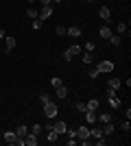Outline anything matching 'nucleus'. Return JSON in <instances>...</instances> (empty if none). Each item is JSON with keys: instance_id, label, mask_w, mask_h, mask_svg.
Instances as JSON below:
<instances>
[{"instance_id": "13", "label": "nucleus", "mask_w": 131, "mask_h": 146, "mask_svg": "<svg viewBox=\"0 0 131 146\" xmlns=\"http://www.w3.org/2000/svg\"><path fill=\"white\" fill-rule=\"evenodd\" d=\"M83 113H85V122H87V124H94V122H96V111H90V109H85Z\"/></svg>"}, {"instance_id": "6", "label": "nucleus", "mask_w": 131, "mask_h": 146, "mask_svg": "<svg viewBox=\"0 0 131 146\" xmlns=\"http://www.w3.org/2000/svg\"><path fill=\"white\" fill-rule=\"evenodd\" d=\"M37 135L35 133H31V131H29V133H26V137H24V146H37Z\"/></svg>"}, {"instance_id": "35", "label": "nucleus", "mask_w": 131, "mask_h": 146, "mask_svg": "<svg viewBox=\"0 0 131 146\" xmlns=\"http://www.w3.org/2000/svg\"><path fill=\"white\" fill-rule=\"evenodd\" d=\"M76 142H79V140H76V137H68V140H66V144H68V146H74Z\"/></svg>"}, {"instance_id": "24", "label": "nucleus", "mask_w": 131, "mask_h": 146, "mask_svg": "<svg viewBox=\"0 0 131 146\" xmlns=\"http://www.w3.org/2000/svg\"><path fill=\"white\" fill-rule=\"evenodd\" d=\"M26 15H29V18H37V9H33V7H29V9H26Z\"/></svg>"}, {"instance_id": "10", "label": "nucleus", "mask_w": 131, "mask_h": 146, "mask_svg": "<svg viewBox=\"0 0 131 146\" xmlns=\"http://www.w3.org/2000/svg\"><path fill=\"white\" fill-rule=\"evenodd\" d=\"M98 15H100V20H105V22H109V20H112V11H109V7H100Z\"/></svg>"}, {"instance_id": "28", "label": "nucleus", "mask_w": 131, "mask_h": 146, "mask_svg": "<svg viewBox=\"0 0 131 146\" xmlns=\"http://www.w3.org/2000/svg\"><path fill=\"white\" fill-rule=\"evenodd\" d=\"M42 24H44V22H42L39 18H35V20H33V29H35V31H39V29H42Z\"/></svg>"}, {"instance_id": "9", "label": "nucleus", "mask_w": 131, "mask_h": 146, "mask_svg": "<svg viewBox=\"0 0 131 146\" xmlns=\"http://www.w3.org/2000/svg\"><path fill=\"white\" fill-rule=\"evenodd\" d=\"M100 129H103V135H107V137H109V135L114 133V129H116V127H114V120H112V122H103V127H100Z\"/></svg>"}, {"instance_id": "23", "label": "nucleus", "mask_w": 131, "mask_h": 146, "mask_svg": "<svg viewBox=\"0 0 131 146\" xmlns=\"http://www.w3.org/2000/svg\"><path fill=\"white\" fill-rule=\"evenodd\" d=\"M96 120H100V122H112V116H109V113H100V116H96Z\"/></svg>"}, {"instance_id": "41", "label": "nucleus", "mask_w": 131, "mask_h": 146, "mask_svg": "<svg viewBox=\"0 0 131 146\" xmlns=\"http://www.w3.org/2000/svg\"><path fill=\"white\" fill-rule=\"evenodd\" d=\"M92 2H94V0H92Z\"/></svg>"}, {"instance_id": "4", "label": "nucleus", "mask_w": 131, "mask_h": 146, "mask_svg": "<svg viewBox=\"0 0 131 146\" xmlns=\"http://www.w3.org/2000/svg\"><path fill=\"white\" fill-rule=\"evenodd\" d=\"M50 15H53V5H48V7H42V11H37V18L42 20H46V18H50Z\"/></svg>"}, {"instance_id": "33", "label": "nucleus", "mask_w": 131, "mask_h": 146, "mask_svg": "<svg viewBox=\"0 0 131 146\" xmlns=\"http://www.w3.org/2000/svg\"><path fill=\"white\" fill-rule=\"evenodd\" d=\"M94 48H96V46H94V42H87V44H85V50H87V52H94Z\"/></svg>"}, {"instance_id": "38", "label": "nucleus", "mask_w": 131, "mask_h": 146, "mask_svg": "<svg viewBox=\"0 0 131 146\" xmlns=\"http://www.w3.org/2000/svg\"><path fill=\"white\" fill-rule=\"evenodd\" d=\"M5 37H7V35H5V31H0V39H5Z\"/></svg>"}, {"instance_id": "14", "label": "nucleus", "mask_w": 131, "mask_h": 146, "mask_svg": "<svg viewBox=\"0 0 131 146\" xmlns=\"http://www.w3.org/2000/svg\"><path fill=\"white\" fill-rule=\"evenodd\" d=\"M66 35H70V37H79V35H81V29H79V26H68V29H66Z\"/></svg>"}, {"instance_id": "39", "label": "nucleus", "mask_w": 131, "mask_h": 146, "mask_svg": "<svg viewBox=\"0 0 131 146\" xmlns=\"http://www.w3.org/2000/svg\"><path fill=\"white\" fill-rule=\"evenodd\" d=\"M53 2H61V0H53Z\"/></svg>"}, {"instance_id": "29", "label": "nucleus", "mask_w": 131, "mask_h": 146, "mask_svg": "<svg viewBox=\"0 0 131 146\" xmlns=\"http://www.w3.org/2000/svg\"><path fill=\"white\" fill-rule=\"evenodd\" d=\"M29 131H31V133H35V135H39V133H42V127H39V124H33Z\"/></svg>"}, {"instance_id": "8", "label": "nucleus", "mask_w": 131, "mask_h": 146, "mask_svg": "<svg viewBox=\"0 0 131 146\" xmlns=\"http://www.w3.org/2000/svg\"><path fill=\"white\" fill-rule=\"evenodd\" d=\"M5 142H7V144H18V135H15V131H7V133H5Z\"/></svg>"}, {"instance_id": "21", "label": "nucleus", "mask_w": 131, "mask_h": 146, "mask_svg": "<svg viewBox=\"0 0 131 146\" xmlns=\"http://www.w3.org/2000/svg\"><path fill=\"white\" fill-rule=\"evenodd\" d=\"M85 107H87L90 111H96V109H98V100H96V98H92L90 103H85Z\"/></svg>"}, {"instance_id": "1", "label": "nucleus", "mask_w": 131, "mask_h": 146, "mask_svg": "<svg viewBox=\"0 0 131 146\" xmlns=\"http://www.w3.org/2000/svg\"><path fill=\"white\" fill-rule=\"evenodd\" d=\"M57 111H59V107H57V103H46L44 105V116L46 118H57Z\"/></svg>"}, {"instance_id": "37", "label": "nucleus", "mask_w": 131, "mask_h": 146, "mask_svg": "<svg viewBox=\"0 0 131 146\" xmlns=\"http://www.w3.org/2000/svg\"><path fill=\"white\" fill-rule=\"evenodd\" d=\"M42 2V7H48V5H53V0H39Z\"/></svg>"}, {"instance_id": "20", "label": "nucleus", "mask_w": 131, "mask_h": 146, "mask_svg": "<svg viewBox=\"0 0 131 146\" xmlns=\"http://www.w3.org/2000/svg\"><path fill=\"white\" fill-rule=\"evenodd\" d=\"M120 42H122V37H120V35H114V33L109 35V44H112V46H120Z\"/></svg>"}, {"instance_id": "31", "label": "nucleus", "mask_w": 131, "mask_h": 146, "mask_svg": "<svg viewBox=\"0 0 131 146\" xmlns=\"http://www.w3.org/2000/svg\"><path fill=\"white\" fill-rule=\"evenodd\" d=\"M39 103H42V105L50 103V96H48V94H42V96H39Z\"/></svg>"}, {"instance_id": "17", "label": "nucleus", "mask_w": 131, "mask_h": 146, "mask_svg": "<svg viewBox=\"0 0 131 146\" xmlns=\"http://www.w3.org/2000/svg\"><path fill=\"white\" fill-rule=\"evenodd\" d=\"M46 133H48V142H50V144H55V142L59 140V133H57L55 129H48Z\"/></svg>"}, {"instance_id": "34", "label": "nucleus", "mask_w": 131, "mask_h": 146, "mask_svg": "<svg viewBox=\"0 0 131 146\" xmlns=\"http://www.w3.org/2000/svg\"><path fill=\"white\" fill-rule=\"evenodd\" d=\"M55 33H57V35H66V26H57Z\"/></svg>"}, {"instance_id": "12", "label": "nucleus", "mask_w": 131, "mask_h": 146, "mask_svg": "<svg viewBox=\"0 0 131 146\" xmlns=\"http://www.w3.org/2000/svg\"><path fill=\"white\" fill-rule=\"evenodd\" d=\"M26 133H29V127H24V124H20V127L15 129V135H18V140H24Z\"/></svg>"}, {"instance_id": "3", "label": "nucleus", "mask_w": 131, "mask_h": 146, "mask_svg": "<svg viewBox=\"0 0 131 146\" xmlns=\"http://www.w3.org/2000/svg\"><path fill=\"white\" fill-rule=\"evenodd\" d=\"M96 70H98V72H112V70H114V61H109V59H103V61H98Z\"/></svg>"}, {"instance_id": "40", "label": "nucleus", "mask_w": 131, "mask_h": 146, "mask_svg": "<svg viewBox=\"0 0 131 146\" xmlns=\"http://www.w3.org/2000/svg\"><path fill=\"white\" fill-rule=\"evenodd\" d=\"M29 2H33V0H29Z\"/></svg>"}, {"instance_id": "32", "label": "nucleus", "mask_w": 131, "mask_h": 146, "mask_svg": "<svg viewBox=\"0 0 131 146\" xmlns=\"http://www.w3.org/2000/svg\"><path fill=\"white\" fill-rule=\"evenodd\" d=\"M74 109H76V111H81V113H83V111H85L87 107H85V103H76V105H74Z\"/></svg>"}, {"instance_id": "36", "label": "nucleus", "mask_w": 131, "mask_h": 146, "mask_svg": "<svg viewBox=\"0 0 131 146\" xmlns=\"http://www.w3.org/2000/svg\"><path fill=\"white\" fill-rule=\"evenodd\" d=\"M96 144H98V146H105V144H107V140H105V135H103V137H98V140H96Z\"/></svg>"}, {"instance_id": "19", "label": "nucleus", "mask_w": 131, "mask_h": 146, "mask_svg": "<svg viewBox=\"0 0 131 146\" xmlns=\"http://www.w3.org/2000/svg\"><path fill=\"white\" fill-rule=\"evenodd\" d=\"M98 35L103 37V39H109V35H112V31H109V26H100Z\"/></svg>"}, {"instance_id": "5", "label": "nucleus", "mask_w": 131, "mask_h": 146, "mask_svg": "<svg viewBox=\"0 0 131 146\" xmlns=\"http://www.w3.org/2000/svg\"><path fill=\"white\" fill-rule=\"evenodd\" d=\"M87 137H90V127L83 124V127L76 129V140H87Z\"/></svg>"}, {"instance_id": "2", "label": "nucleus", "mask_w": 131, "mask_h": 146, "mask_svg": "<svg viewBox=\"0 0 131 146\" xmlns=\"http://www.w3.org/2000/svg\"><path fill=\"white\" fill-rule=\"evenodd\" d=\"M79 52H81V46H76V44H74V46L66 48V52H63V59H66V61H72L76 55H79Z\"/></svg>"}, {"instance_id": "16", "label": "nucleus", "mask_w": 131, "mask_h": 146, "mask_svg": "<svg viewBox=\"0 0 131 146\" xmlns=\"http://www.w3.org/2000/svg\"><path fill=\"white\" fill-rule=\"evenodd\" d=\"M120 85H122V81H120V79H112L109 83H107V87H109V90H114V92H118Z\"/></svg>"}, {"instance_id": "27", "label": "nucleus", "mask_w": 131, "mask_h": 146, "mask_svg": "<svg viewBox=\"0 0 131 146\" xmlns=\"http://www.w3.org/2000/svg\"><path fill=\"white\" fill-rule=\"evenodd\" d=\"M120 129H122V131H125V133H127V131H129V129H131V122H129V120H127V118H125V122H120Z\"/></svg>"}, {"instance_id": "15", "label": "nucleus", "mask_w": 131, "mask_h": 146, "mask_svg": "<svg viewBox=\"0 0 131 146\" xmlns=\"http://www.w3.org/2000/svg\"><path fill=\"white\" fill-rule=\"evenodd\" d=\"M90 137H96V140H98V137H103V129L92 124V129H90Z\"/></svg>"}, {"instance_id": "11", "label": "nucleus", "mask_w": 131, "mask_h": 146, "mask_svg": "<svg viewBox=\"0 0 131 146\" xmlns=\"http://www.w3.org/2000/svg\"><path fill=\"white\" fill-rule=\"evenodd\" d=\"M53 129H55L59 135H63L66 131H68V127H66V122H53Z\"/></svg>"}, {"instance_id": "18", "label": "nucleus", "mask_w": 131, "mask_h": 146, "mask_svg": "<svg viewBox=\"0 0 131 146\" xmlns=\"http://www.w3.org/2000/svg\"><path fill=\"white\" fill-rule=\"evenodd\" d=\"M57 98H68V87H63V85H57Z\"/></svg>"}, {"instance_id": "26", "label": "nucleus", "mask_w": 131, "mask_h": 146, "mask_svg": "<svg viewBox=\"0 0 131 146\" xmlns=\"http://www.w3.org/2000/svg\"><path fill=\"white\" fill-rule=\"evenodd\" d=\"M92 59H94V52H85L83 55V63H92Z\"/></svg>"}, {"instance_id": "22", "label": "nucleus", "mask_w": 131, "mask_h": 146, "mask_svg": "<svg viewBox=\"0 0 131 146\" xmlns=\"http://www.w3.org/2000/svg\"><path fill=\"white\" fill-rule=\"evenodd\" d=\"M127 24H129V22H118V26H116V31H118V35H122V33L127 31Z\"/></svg>"}, {"instance_id": "7", "label": "nucleus", "mask_w": 131, "mask_h": 146, "mask_svg": "<svg viewBox=\"0 0 131 146\" xmlns=\"http://www.w3.org/2000/svg\"><path fill=\"white\" fill-rule=\"evenodd\" d=\"M15 44H18V42H15V37H11V35L5 37V50H7V52H11V50L15 48Z\"/></svg>"}, {"instance_id": "25", "label": "nucleus", "mask_w": 131, "mask_h": 146, "mask_svg": "<svg viewBox=\"0 0 131 146\" xmlns=\"http://www.w3.org/2000/svg\"><path fill=\"white\" fill-rule=\"evenodd\" d=\"M50 85H53V87H57V85H63V81L59 79V76H53V79H50Z\"/></svg>"}, {"instance_id": "30", "label": "nucleus", "mask_w": 131, "mask_h": 146, "mask_svg": "<svg viewBox=\"0 0 131 146\" xmlns=\"http://www.w3.org/2000/svg\"><path fill=\"white\" fill-rule=\"evenodd\" d=\"M98 70H96V68H94V70H90V79H92V81H96V79H98Z\"/></svg>"}]
</instances>
